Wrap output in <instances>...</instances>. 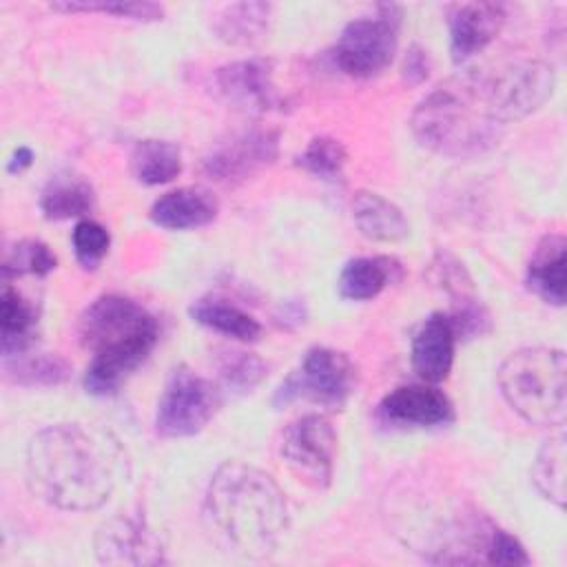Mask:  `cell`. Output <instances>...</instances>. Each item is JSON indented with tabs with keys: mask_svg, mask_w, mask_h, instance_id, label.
Segmentation results:
<instances>
[{
	"mask_svg": "<svg viewBox=\"0 0 567 567\" xmlns=\"http://www.w3.org/2000/svg\"><path fill=\"white\" fill-rule=\"evenodd\" d=\"M120 443L104 430L55 423L27 445V485L33 496L62 512L102 507L124 470Z\"/></svg>",
	"mask_w": 567,
	"mask_h": 567,
	"instance_id": "obj_1",
	"label": "cell"
},
{
	"mask_svg": "<svg viewBox=\"0 0 567 567\" xmlns=\"http://www.w3.org/2000/svg\"><path fill=\"white\" fill-rule=\"evenodd\" d=\"M210 538L241 558H266L288 527V505L270 474L241 461L219 465L204 498Z\"/></svg>",
	"mask_w": 567,
	"mask_h": 567,
	"instance_id": "obj_2",
	"label": "cell"
},
{
	"mask_svg": "<svg viewBox=\"0 0 567 567\" xmlns=\"http://www.w3.org/2000/svg\"><path fill=\"white\" fill-rule=\"evenodd\" d=\"M80 343L93 354L84 372V390L109 396L137 370L157 343L155 317L122 295H102L78 319Z\"/></svg>",
	"mask_w": 567,
	"mask_h": 567,
	"instance_id": "obj_3",
	"label": "cell"
},
{
	"mask_svg": "<svg viewBox=\"0 0 567 567\" xmlns=\"http://www.w3.org/2000/svg\"><path fill=\"white\" fill-rule=\"evenodd\" d=\"M410 128L421 146L452 159H470L489 151L503 133L474 69L427 93L412 111Z\"/></svg>",
	"mask_w": 567,
	"mask_h": 567,
	"instance_id": "obj_4",
	"label": "cell"
},
{
	"mask_svg": "<svg viewBox=\"0 0 567 567\" xmlns=\"http://www.w3.org/2000/svg\"><path fill=\"white\" fill-rule=\"evenodd\" d=\"M496 381L507 405L538 427H563L567 416V359L558 348L529 346L512 352Z\"/></svg>",
	"mask_w": 567,
	"mask_h": 567,
	"instance_id": "obj_5",
	"label": "cell"
},
{
	"mask_svg": "<svg viewBox=\"0 0 567 567\" xmlns=\"http://www.w3.org/2000/svg\"><path fill=\"white\" fill-rule=\"evenodd\" d=\"M476 78L494 120L503 126L538 111L556 86L554 69L543 60H514L492 71H476Z\"/></svg>",
	"mask_w": 567,
	"mask_h": 567,
	"instance_id": "obj_6",
	"label": "cell"
},
{
	"mask_svg": "<svg viewBox=\"0 0 567 567\" xmlns=\"http://www.w3.org/2000/svg\"><path fill=\"white\" fill-rule=\"evenodd\" d=\"M221 403L219 388L195 370H173L157 401L155 432L164 439H184L202 432Z\"/></svg>",
	"mask_w": 567,
	"mask_h": 567,
	"instance_id": "obj_7",
	"label": "cell"
},
{
	"mask_svg": "<svg viewBox=\"0 0 567 567\" xmlns=\"http://www.w3.org/2000/svg\"><path fill=\"white\" fill-rule=\"evenodd\" d=\"M374 18H357L343 27L334 44L337 66L359 80L379 75L394 58L401 13L396 7H381Z\"/></svg>",
	"mask_w": 567,
	"mask_h": 567,
	"instance_id": "obj_8",
	"label": "cell"
},
{
	"mask_svg": "<svg viewBox=\"0 0 567 567\" xmlns=\"http://www.w3.org/2000/svg\"><path fill=\"white\" fill-rule=\"evenodd\" d=\"M357 370L348 354L332 348H310L299 365L275 392V405L308 399L323 408H343L354 392Z\"/></svg>",
	"mask_w": 567,
	"mask_h": 567,
	"instance_id": "obj_9",
	"label": "cell"
},
{
	"mask_svg": "<svg viewBox=\"0 0 567 567\" xmlns=\"http://www.w3.org/2000/svg\"><path fill=\"white\" fill-rule=\"evenodd\" d=\"M279 452L301 481L323 489L332 481L337 432L321 414L299 416L284 430Z\"/></svg>",
	"mask_w": 567,
	"mask_h": 567,
	"instance_id": "obj_10",
	"label": "cell"
},
{
	"mask_svg": "<svg viewBox=\"0 0 567 567\" xmlns=\"http://www.w3.org/2000/svg\"><path fill=\"white\" fill-rule=\"evenodd\" d=\"M215 86L228 106L248 115L279 111L286 104L275 84V62L268 58H246L219 66Z\"/></svg>",
	"mask_w": 567,
	"mask_h": 567,
	"instance_id": "obj_11",
	"label": "cell"
},
{
	"mask_svg": "<svg viewBox=\"0 0 567 567\" xmlns=\"http://www.w3.org/2000/svg\"><path fill=\"white\" fill-rule=\"evenodd\" d=\"M277 155L279 133L268 126H250L215 144L204 157L202 168L217 182H235L270 166Z\"/></svg>",
	"mask_w": 567,
	"mask_h": 567,
	"instance_id": "obj_12",
	"label": "cell"
},
{
	"mask_svg": "<svg viewBox=\"0 0 567 567\" xmlns=\"http://www.w3.org/2000/svg\"><path fill=\"white\" fill-rule=\"evenodd\" d=\"M95 556L104 565H162L164 545L155 529L140 516L117 514L95 532Z\"/></svg>",
	"mask_w": 567,
	"mask_h": 567,
	"instance_id": "obj_13",
	"label": "cell"
},
{
	"mask_svg": "<svg viewBox=\"0 0 567 567\" xmlns=\"http://www.w3.org/2000/svg\"><path fill=\"white\" fill-rule=\"evenodd\" d=\"M505 24V9L498 2H463L447 13L450 51L454 62H465L483 51Z\"/></svg>",
	"mask_w": 567,
	"mask_h": 567,
	"instance_id": "obj_14",
	"label": "cell"
},
{
	"mask_svg": "<svg viewBox=\"0 0 567 567\" xmlns=\"http://www.w3.org/2000/svg\"><path fill=\"white\" fill-rule=\"evenodd\" d=\"M383 419L401 425H443L454 419L452 401L427 383L401 385L392 390L379 405Z\"/></svg>",
	"mask_w": 567,
	"mask_h": 567,
	"instance_id": "obj_15",
	"label": "cell"
},
{
	"mask_svg": "<svg viewBox=\"0 0 567 567\" xmlns=\"http://www.w3.org/2000/svg\"><path fill=\"white\" fill-rule=\"evenodd\" d=\"M456 330L445 312L430 315L412 339V368L425 383L447 379L454 363Z\"/></svg>",
	"mask_w": 567,
	"mask_h": 567,
	"instance_id": "obj_16",
	"label": "cell"
},
{
	"mask_svg": "<svg viewBox=\"0 0 567 567\" xmlns=\"http://www.w3.org/2000/svg\"><path fill=\"white\" fill-rule=\"evenodd\" d=\"M217 197L202 186H182L164 193L151 206V221L166 230H193L217 217Z\"/></svg>",
	"mask_w": 567,
	"mask_h": 567,
	"instance_id": "obj_17",
	"label": "cell"
},
{
	"mask_svg": "<svg viewBox=\"0 0 567 567\" xmlns=\"http://www.w3.org/2000/svg\"><path fill=\"white\" fill-rule=\"evenodd\" d=\"M529 288L547 303L563 306L567 295V241L563 235H545L527 266Z\"/></svg>",
	"mask_w": 567,
	"mask_h": 567,
	"instance_id": "obj_18",
	"label": "cell"
},
{
	"mask_svg": "<svg viewBox=\"0 0 567 567\" xmlns=\"http://www.w3.org/2000/svg\"><path fill=\"white\" fill-rule=\"evenodd\" d=\"M352 219L359 233L372 241H401L410 235L403 210L372 190H359L352 199Z\"/></svg>",
	"mask_w": 567,
	"mask_h": 567,
	"instance_id": "obj_19",
	"label": "cell"
},
{
	"mask_svg": "<svg viewBox=\"0 0 567 567\" xmlns=\"http://www.w3.org/2000/svg\"><path fill=\"white\" fill-rule=\"evenodd\" d=\"M272 20V4L268 2H235L224 7L215 20V35L233 47H248L259 42Z\"/></svg>",
	"mask_w": 567,
	"mask_h": 567,
	"instance_id": "obj_20",
	"label": "cell"
},
{
	"mask_svg": "<svg viewBox=\"0 0 567 567\" xmlns=\"http://www.w3.org/2000/svg\"><path fill=\"white\" fill-rule=\"evenodd\" d=\"M95 204L93 186L73 173L53 175L40 195V210L47 219H71L86 215Z\"/></svg>",
	"mask_w": 567,
	"mask_h": 567,
	"instance_id": "obj_21",
	"label": "cell"
},
{
	"mask_svg": "<svg viewBox=\"0 0 567 567\" xmlns=\"http://www.w3.org/2000/svg\"><path fill=\"white\" fill-rule=\"evenodd\" d=\"M131 171L144 186L168 184L182 173V151L168 140H140L131 153Z\"/></svg>",
	"mask_w": 567,
	"mask_h": 567,
	"instance_id": "obj_22",
	"label": "cell"
},
{
	"mask_svg": "<svg viewBox=\"0 0 567 567\" xmlns=\"http://www.w3.org/2000/svg\"><path fill=\"white\" fill-rule=\"evenodd\" d=\"M396 270L394 259L388 257H354L350 259L337 279L339 295L350 301L374 299L390 281Z\"/></svg>",
	"mask_w": 567,
	"mask_h": 567,
	"instance_id": "obj_23",
	"label": "cell"
},
{
	"mask_svg": "<svg viewBox=\"0 0 567 567\" xmlns=\"http://www.w3.org/2000/svg\"><path fill=\"white\" fill-rule=\"evenodd\" d=\"M35 310L33 306L9 284L2 288L0 297V339L2 359L27 352L33 343L35 332Z\"/></svg>",
	"mask_w": 567,
	"mask_h": 567,
	"instance_id": "obj_24",
	"label": "cell"
},
{
	"mask_svg": "<svg viewBox=\"0 0 567 567\" xmlns=\"http://www.w3.org/2000/svg\"><path fill=\"white\" fill-rule=\"evenodd\" d=\"M188 315L199 326L221 332L237 341H255L261 332V326L252 315H248L246 310H241L224 299H217V297L197 299L188 308Z\"/></svg>",
	"mask_w": 567,
	"mask_h": 567,
	"instance_id": "obj_25",
	"label": "cell"
},
{
	"mask_svg": "<svg viewBox=\"0 0 567 567\" xmlns=\"http://www.w3.org/2000/svg\"><path fill=\"white\" fill-rule=\"evenodd\" d=\"M565 434L563 427H558V432L543 443L532 465L534 485L547 501L556 503L558 507L565 503Z\"/></svg>",
	"mask_w": 567,
	"mask_h": 567,
	"instance_id": "obj_26",
	"label": "cell"
},
{
	"mask_svg": "<svg viewBox=\"0 0 567 567\" xmlns=\"http://www.w3.org/2000/svg\"><path fill=\"white\" fill-rule=\"evenodd\" d=\"M4 372L20 385H58L69 379L71 365L58 354H31L27 350L13 357H4Z\"/></svg>",
	"mask_w": 567,
	"mask_h": 567,
	"instance_id": "obj_27",
	"label": "cell"
},
{
	"mask_svg": "<svg viewBox=\"0 0 567 567\" xmlns=\"http://www.w3.org/2000/svg\"><path fill=\"white\" fill-rule=\"evenodd\" d=\"M58 259L51 248L40 239H22L13 248L7 250L2 261V277H20V275H35L47 277L55 268Z\"/></svg>",
	"mask_w": 567,
	"mask_h": 567,
	"instance_id": "obj_28",
	"label": "cell"
},
{
	"mask_svg": "<svg viewBox=\"0 0 567 567\" xmlns=\"http://www.w3.org/2000/svg\"><path fill=\"white\" fill-rule=\"evenodd\" d=\"M346 159H348V151L339 140L319 135L308 142L303 153L297 157V164L310 175H317L321 179H339L343 173Z\"/></svg>",
	"mask_w": 567,
	"mask_h": 567,
	"instance_id": "obj_29",
	"label": "cell"
},
{
	"mask_svg": "<svg viewBox=\"0 0 567 567\" xmlns=\"http://www.w3.org/2000/svg\"><path fill=\"white\" fill-rule=\"evenodd\" d=\"M55 11H97L115 18H128L140 22H153L164 16V7L146 0H64L51 4Z\"/></svg>",
	"mask_w": 567,
	"mask_h": 567,
	"instance_id": "obj_30",
	"label": "cell"
},
{
	"mask_svg": "<svg viewBox=\"0 0 567 567\" xmlns=\"http://www.w3.org/2000/svg\"><path fill=\"white\" fill-rule=\"evenodd\" d=\"M266 377V363L252 352H226L219 363V379L226 390L250 392Z\"/></svg>",
	"mask_w": 567,
	"mask_h": 567,
	"instance_id": "obj_31",
	"label": "cell"
},
{
	"mask_svg": "<svg viewBox=\"0 0 567 567\" xmlns=\"http://www.w3.org/2000/svg\"><path fill=\"white\" fill-rule=\"evenodd\" d=\"M71 244H73L78 264L86 270H93L106 257L111 246V235L102 224L93 219H80L73 228Z\"/></svg>",
	"mask_w": 567,
	"mask_h": 567,
	"instance_id": "obj_32",
	"label": "cell"
},
{
	"mask_svg": "<svg viewBox=\"0 0 567 567\" xmlns=\"http://www.w3.org/2000/svg\"><path fill=\"white\" fill-rule=\"evenodd\" d=\"M485 563L489 565H529V556L525 547L507 532L492 529L487 549H485Z\"/></svg>",
	"mask_w": 567,
	"mask_h": 567,
	"instance_id": "obj_33",
	"label": "cell"
},
{
	"mask_svg": "<svg viewBox=\"0 0 567 567\" xmlns=\"http://www.w3.org/2000/svg\"><path fill=\"white\" fill-rule=\"evenodd\" d=\"M430 75V58L427 51H423L421 47H410V51L403 58V66H401V78L403 82H408L410 86H416L421 82H425Z\"/></svg>",
	"mask_w": 567,
	"mask_h": 567,
	"instance_id": "obj_34",
	"label": "cell"
},
{
	"mask_svg": "<svg viewBox=\"0 0 567 567\" xmlns=\"http://www.w3.org/2000/svg\"><path fill=\"white\" fill-rule=\"evenodd\" d=\"M31 162H33V153H31L27 146H20V148L11 155V159H9V164H7V171H9V173H22L24 168L31 166Z\"/></svg>",
	"mask_w": 567,
	"mask_h": 567,
	"instance_id": "obj_35",
	"label": "cell"
}]
</instances>
